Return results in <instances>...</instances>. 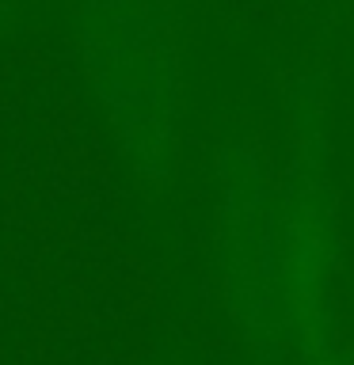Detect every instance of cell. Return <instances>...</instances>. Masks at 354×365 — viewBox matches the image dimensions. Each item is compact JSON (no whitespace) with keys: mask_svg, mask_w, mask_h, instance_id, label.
<instances>
[]
</instances>
